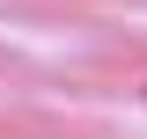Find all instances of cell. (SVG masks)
Returning <instances> with one entry per match:
<instances>
[{
    "label": "cell",
    "instance_id": "obj_1",
    "mask_svg": "<svg viewBox=\"0 0 147 139\" xmlns=\"http://www.w3.org/2000/svg\"><path fill=\"white\" fill-rule=\"evenodd\" d=\"M140 103H147V81H140Z\"/></svg>",
    "mask_w": 147,
    "mask_h": 139
}]
</instances>
